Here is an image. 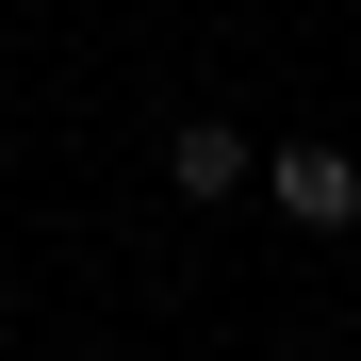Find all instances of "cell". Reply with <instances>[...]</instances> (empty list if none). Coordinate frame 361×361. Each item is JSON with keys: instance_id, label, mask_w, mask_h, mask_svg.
I'll return each mask as SVG.
<instances>
[{"instance_id": "cell-1", "label": "cell", "mask_w": 361, "mask_h": 361, "mask_svg": "<svg viewBox=\"0 0 361 361\" xmlns=\"http://www.w3.org/2000/svg\"><path fill=\"white\" fill-rule=\"evenodd\" d=\"M263 197H279L295 230H361V148H345V132H295V148H263Z\"/></svg>"}, {"instance_id": "cell-2", "label": "cell", "mask_w": 361, "mask_h": 361, "mask_svg": "<svg viewBox=\"0 0 361 361\" xmlns=\"http://www.w3.org/2000/svg\"><path fill=\"white\" fill-rule=\"evenodd\" d=\"M247 180H263V132H230V115H180V132H164V197L180 214H230Z\"/></svg>"}]
</instances>
